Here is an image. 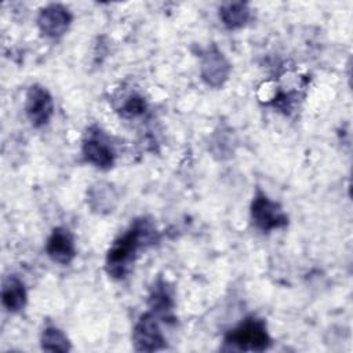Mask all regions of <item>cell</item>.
I'll return each mask as SVG.
<instances>
[{"label": "cell", "instance_id": "obj_1", "mask_svg": "<svg viewBox=\"0 0 353 353\" xmlns=\"http://www.w3.org/2000/svg\"><path fill=\"white\" fill-rule=\"evenodd\" d=\"M159 240V233L146 218H138L131 226L120 234L110 245L106 254V272L113 279H124L132 269L138 251L153 245Z\"/></svg>", "mask_w": 353, "mask_h": 353}, {"label": "cell", "instance_id": "obj_2", "mask_svg": "<svg viewBox=\"0 0 353 353\" xmlns=\"http://www.w3.org/2000/svg\"><path fill=\"white\" fill-rule=\"evenodd\" d=\"M225 345L233 350L263 352L270 343L266 323L258 317H247L225 335Z\"/></svg>", "mask_w": 353, "mask_h": 353}, {"label": "cell", "instance_id": "obj_3", "mask_svg": "<svg viewBox=\"0 0 353 353\" xmlns=\"http://www.w3.org/2000/svg\"><path fill=\"white\" fill-rule=\"evenodd\" d=\"M250 212L254 226L263 233H269L274 229H281L288 225V216L283 207L277 201L270 200L259 189L252 197Z\"/></svg>", "mask_w": 353, "mask_h": 353}, {"label": "cell", "instance_id": "obj_4", "mask_svg": "<svg viewBox=\"0 0 353 353\" xmlns=\"http://www.w3.org/2000/svg\"><path fill=\"white\" fill-rule=\"evenodd\" d=\"M132 339L138 352H156L165 347V336L154 313L148 312L139 317L132 331Z\"/></svg>", "mask_w": 353, "mask_h": 353}, {"label": "cell", "instance_id": "obj_5", "mask_svg": "<svg viewBox=\"0 0 353 353\" xmlns=\"http://www.w3.org/2000/svg\"><path fill=\"white\" fill-rule=\"evenodd\" d=\"M25 112L34 128L48 124L54 114V101L48 90L40 84H33L26 92Z\"/></svg>", "mask_w": 353, "mask_h": 353}, {"label": "cell", "instance_id": "obj_6", "mask_svg": "<svg viewBox=\"0 0 353 353\" xmlns=\"http://www.w3.org/2000/svg\"><path fill=\"white\" fill-rule=\"evenodd\" d=\"M230 63L216 46H210L201 55L200 76L203 81L214 88L222 87L230 74Z\"/></svg>", "mask_w": 353, "mask_h": 353}, {"label": "cell", "instance_id": "obj_7", "mask_svg": "<svg viewBox=\"0 0 353 353\" xmlns=\"http://www.w3.org/2000/svg\"><path fill=\"white\" fill-rule=\"evenodd\" d=\"M72 23L70 11L62 4H48L43 7L37 15V26L41 34L50 39L63 36Z\"/></svg>", "mask_w": 353, "mask_h": 353}, {"label": "cell", "instance_id": "obj_8", "mask_svg": "<svg viewBox=\"0 0 353 353\" xmlns=\"http://www.w3.org/2000/svg\"><path fill=\"white\" fill-rule=\"evenodd\" d=\"M81 153L87 163L92 164L99 170H109L114 164V152L112 146L103 139L99 130L97 132H87L83 139Z\"/></svg>", "mask_w": 353, "mask_h": 353}, {"label": "cell", "instance_id": "obj_9", "mask_svg": "<svg viewBox=\"0 0 353 353\" xmlns=\"http://www.w3.org/2000/svg\"><path fill=\"white\" fill-rule=\"evenodd\" d=\"M46 252L51 261L59 265L70 263L76 256L73 234L66 228H55L47 239Z\"/></svg>", "mask_w": 353, "mask_h": 353}, {"label": "cell", "instance_id": "obj_10", "mask_svg": "<svg viewBox=\"0 0 353 353\" xmlns=\"http://www.w3.org/2000/svg\"><path fill=\"white\" fill-rule=\"evenodd\" d=\"M117 193L113 185L108 182H97L87 192V204L94 212L108 214L117 205Z\"/></svg>", "mask_w": 353, "mask_h": 353}, {"label": "cell", "instance_id": "obj_11", "mask_svg": "<svg viewBox=\"0 0 353 353\" xmlns=\"http://www.w3.org/2000/svg\"><path fill=\"white\" fill-rule=\"evenodd\" d=\"M26 299H28V294H26L23 281L15 274L7 276L1 287L3 306L11 313H17L25 307Z\"/></svg>", "mask_w": 353, "mask_h": 353}, {"label": "cell", "instance_id": "obj_12", "mask_svg": "<svg viewBox=\"0 0 353 353\" xmlns=\"http://www.w3.org/2000/svg\"><path fill=\"white\" fill-rule=\"evenodd\" d=\"M219 19L229 30L244 28L251 19V8L244 1H229L219 7Z\"/></svg>", "mask_w": 353, "mask_h": 353}, {"label": "cell", "instance_id": "obj_13", "mask_svg": "<svg viewBox=\"0 0 353 353\" xmlns=\"http://www.w3.org/2000/svg\"><path fill=\"white\" fill-rule=\"evenodd\" d=\"M149 307L150 312L154 313L157 317H170L174 309V299L172 294L165 281L157 280L149 294Z\"/></svg>", "mask_w": 353, "mask_h": 353}, {"label": "cell", "instance_id": "obj_14", "mask_svg": "<svg viewBox=\"0 0 353 353\" xmlns=\"http://www.w3.org/2000/svg\"><path fill=\"white\" fill-rule=\"evenodd\" d=\"M41 349L47 352H68L70 350V341L59 328L54 325H48L43 330L40 338Z\"/></svg>", "mask_w": 353, "mask_h": 353}, {"label": "cell", "instance_id": "obj_15", "mask_svg": "<svg viewBox=\"0 0 353 353\" xmlns=\"http://www.w3.org/2000/svg\"><path fill=\"white\" fill-rule=\"evenodd\" d=\"M145 109H146L145 99L142 97H139V95H132L123 105L121 113L125 117H135V116L142 114L145 112Z\"/></svg>", "mask_w": 353, "mask_h": 353}]
</instances>
